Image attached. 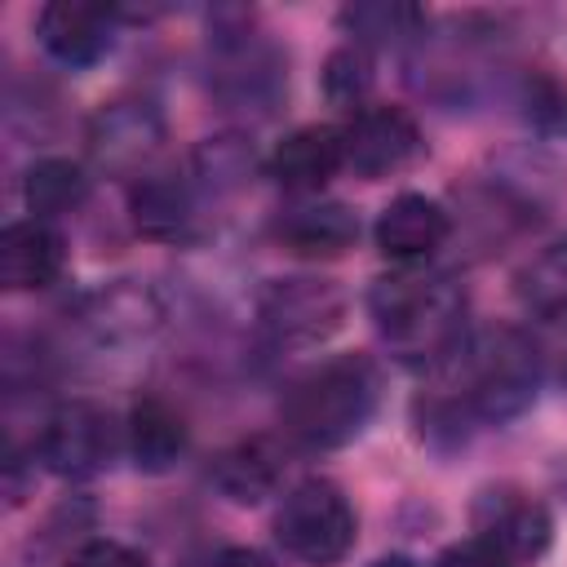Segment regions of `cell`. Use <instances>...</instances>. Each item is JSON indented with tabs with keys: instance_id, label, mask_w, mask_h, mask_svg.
<instances>
[{
	"instance_id": "2",
	"label": "cell",
	"mask_w": 567,
	"mask_h": 567,
	"mask_svg": "<svg viewBox=\"0 0 567 567\" xmlns=\"http://www.w3.org/2000/svg\"><path fill=\"white\" fill-rule=\"evenodd\" d=\"M434 377V390L447 394L474 430L505 425L536 403L545 381V354L523 328H470L461 350Z\"/></svg>"
},
{
	"instance_id": "23",
	"label": "cell",
	"mask_w": 567,
	"mask_h": 567,
	"mask_svg": "<svg viewBox=\"0 0 567 567\" xmlns=\"http://www.w3.org/2000/svg\"><path fill=\"white\" fill-rule=\"evenodd\" d=\"M518 301L549 328H567V235L518 270Z\"/></svg>"
},
{
	"instance_id": "17",
	"label": "cell",
	"mask_w": 567,
	"mask_h": 567,
	"mask_svg": "<svg viewBox=\"0 0 567 567\" xmlns=\"http://www.w3.org/2000/svg\"><path fill=\"white\" fill-rule=\"evenodd\" d=\"M284 474H288V443L270 434L235 439L208 465V483L235 505H261L266 496L279 492Z\"/></svg>"
},
{
	"instance_id": "11",
	"label": "cell",
	"mask_w": 567,
	"mask_h": 567,
	"mask_svg": "<svg viewBox=\"0 0 567 567\" xmlns=\"http://www.w3.org/2000/svg\"><path fill=\"white\" fill-rule=\"evenodd\" d=\"M124 13L120 4H93V0H53L35 13V35H40V49L66 66V71H84V66H97L111 44H115V31H120Z\"/></svg>"
},
{
	"instance_id": "6",
	"label": "cell",
	"mask_w": 567,
	"mask_h": 567,
	"mask_svg": "<svg viewBox=\"0 0 567 567\" xmlns=\"http://www.w3.org/2000/svg\"><path fill=\"white\" fill-rule=\"evenodd\" d=\"M120 452H124V421L93 399L58 403L35 434V456L58 478H93L111 470Z\"/></svg>"
},
{
	"instance_id": "18",
	"label": "cell",
	"mask_w": 567,
	"mask_h": 567,
	"mask_svg": "<svg viewBox=\"0 0 567 567\" xmlns=\"http://www.w3.org/2000/svg\"><path fill=\"white\" fill-rule=\"evenodd\" d=\"M66 270V239L53 221H9L0 230V284L4 292H40Z\"/></svg>"
},
{
	"instance_id": "26",
	"label": "cell",
	"mask_w": 567,
	"mask_h": 567,
	"mask_svg": "<svg viewBox=\"0 0 567 567\" xmlns=\"http://www.w3.org/2000/svg\"><path fill=\"white\" fill-rule=\"evenodd\" d=\"M434 567H514L492 540H483V536H465V540H456V545H447L439 558H434Z\"/></svg>"
},
{
	"instance_id": "10",
	"label": "cell",
	"mask_w": 567,
	"mask_h": 567,
	"mask_svg": "<svg viewBox=\"0 0 567 567\" xmlns=\"http://www.w3.org/2000/svg\"><path fill=\"white\" fill-rule=\"evenodd\" d=\"M71 319L93 346H137L164 323V301L142 279H111L89 288Z\"/></svg>"
},
{
	"instance_id": "9",
	"label": "cell",
	"mask_w": 567,
	"mask_h": 567,
	"mask_svg": "<svg viewBox=\"0 0 567 567\" xmlns=\"http://www.w3.org/2000/svg\"><path fill=\"white\" fill-rule=\"evenodd\" d=\"M341 151H346V173L377 182L390 173H403L421 159L425 142L416 120L403 106H385V102H368L359 111H350L341 124Z\"/></svg>"
},
{
	"instance_id": "3",
	"label": "cell",
	"mask_w": 567,
	"mask_h": 567,
	"mask_svg": "<svg viewBox=\"0 0 567 567\" xmlns=\"http://www.w3.org/2000/svg\"><path fill=\"white\" fill-rule=\"evenodd\" d=\"M381 403V372L372 354L346 350L297 372L279 399V425L297 452H337L354 443Z\"/></svg>"
},
{
	"instance_id": "13",
	"label": "cell",
	"mask_w": 567,
	"mask_h": 567,
	"mask_svg": "<svg viewBox=\"0 0 567 567\" xmlns=\"http://www.w3.org/2000/svg\"><path fill=\"white\" fill-rule=\"evenodd\" d=\"M372 239H377L381 257H390L394 266H425L452 239V213H447V204H439L421 190H403L377 213Z\"/></svg>"
},
{
	"instance_id": "28",
	"label": "cell",
	"mask_w": 567,
	"mask_h": 567,
	"mask_svg": "<svg viewBox=\"0 0 567 567\" xmlns=\"http://www.w3.org/2000/svg\"><path fill=\"white\" fill-rule=\"evenodd\" d=\"M182 567H275V563L252 545H217V549H204V554L186 558Z\"/></svg>"
},
{
	"instance_id": "20",
	"label": "cell",
	"mask_w": 567,
	"mask_h": 567,
	"mask_svg": "<svg viewBox=\"0 0 567 567\" xmlns=\"http://www.w3.org/2000/svg\"><path fill=\"white\" fill-rule=\"evenodd\" d=\"M337 22L346 31V44H359L368 53L421 44L430 31V13L412 0H354L337 13Z\"/></svg>"
},
{
	"instance_id": "29",
	"label": "cell",
	"mask_w": 567,
	"mask_h": 567,
	"mask_svg": "<svg viewBox=\"0 0 567 567\" xmlns=\"http://www.w3.org/2000/svg\"><path fill=\"white\" fill-rule=\"evenodd\" d=\"M368 567H421L416 558H408V554H385V558H372Z\"/></svg>"
},
{
	"instance_id": "15",
	"label": "cell",
	"mask_w": 567,
	"mask_h": 567,
	"mask_svg": "<svg viewBox=\"0 0 567 567\" xmlns=\"http://www.w3.org/2000/svg\"><path fill=\"white\" fill-rule=\"evenodd\" d=\"M346 168L341 128L337 124H301L292 128L266 159V177L288 195H319L337 173Z\"/></svg>"
},
{
	"instance_id": "8",
	"label": "cell",
	"mask_w": 567,
	"mask_h": 567,
	"mask_svg": "<svg viewBox=\"0 0 567 567\" xmlns=\"http://www.w3.org/2000/svg\"><path fill=\"white\" fill-rule=\"evenodd\" d=\"M168 124L155 97L146 93H120L111 102H102L89 124H84V146L97 173L111 177H146L155 155L164 151Z\"/></svg>"
},
{
	"instance_id": "14",
	"label": "cell",
	"mask_w": 567,
	"mask_h": 567,
	"mask_svg": "<svg viewBox=\"0 0 567 567\" xmlns=\"http://www.w3.org/2000/svg\"><path fill=\"white\" fill-rule=\"evenodd\" d=\"M199 199L190 173H146L128 186V221L142 239L190 244L199 235Z\"/></svg>"
},
{
	"instance_id": "24",
	"label": "cell",
	"mask_w": 567,
	"mask_h": 567,
	"mask_svg": "<svg viewBox=\"0 0 567 567\" xmlns=\"http://www.w3.org/2000/svg\"><path fill=\"white\" fill-rule=\"evenodd\" d=\"M319 84H323V97L332 106H341L346 115L368 106V93H372V53L359 49V44H341L328 53L323 71H319Z\"/></svg>"
},
{
	"instance_id": "25",
	"label": "cell",
	"mask_w": 567,
	"mask_h": 567,
	"mask_svg": "<svg viewBox=\"0 0 567 567\" xmlns=\"http://www.w3.org/2000/svg\"><path fill=\"white\" fill-rule=\"evenodd\" d=\"M518 102H523V115L540 133H563L567 128V89L549 71H523Z\"/></svg>"
},
{
	"instance_id": "12",
	"label": "cell",
	"mask_w": 567,
	"mask_h": 567,
	"mask_svg": "<svg viewBox=\"0 0 567 567\" xmlns=\"http://www.w3.org/2000/svg\"><path fill=\"white\" fill-rule=\"evenodd\" d=\"M474 532L483 540H492L514 567H527L536 558H545L549 540H554V518L545 509V501H536L523 487H487L474 501Z\"/></svg>"
},
{
	"instance_id": "19",
	"label": "cell",
	"mask_w": 567,
	"mask_h": 567,
	"mask_svg": "<svg viewBox=\"0 0 567 567\" xmlns=\"http://www.w3.org/2000/svg\"><path fill=\"white\" fill-rule=\"evenodd\" d=\"M190 447L186 416L164 394H142L124 416V452L142 474H168Z\"/></svg>"
},
{
	"instance_id": "7",
	"label": "cell",
	"mask_w": 567,
	"mask_h": 567,
	"mask_svg": "<svg viewBox=\"0 0 567 567\" xmlns=\"http://www.w3.org/2000/svg\"><path fill=\"white\" fill-rule=\"evenodd\" d=\"M346 323V292L323 275H288L270 279L257 292V328L279 350L323 346Z\"/></svg>"
},
{
	"instance_id": "5",
	"label": "cell",
	"mask_w": 567,
	"mask_h": 567,
	"mask_svg": "<svg viewBox=\"0 0 567 567\" xmlns=\"http://www.w3.org/2000/svg\"><path fill=\"white\" fill-rule=\"evenodd\" d=\"M359 514L332 478H301L275 509V540L310 567H332L354 549Z\"/></svg>"
},
{
	"instance_id": "22",
	"label": "cell",
	"mask_w": 567,
	"mask_h": 567,
	"mask_svg": "<svg viewBox=\"0 0 567 567\" xmlns=\"http://www.w3.org/2000/svg\"><path fill=\"white\" fill-rule=\"evenodd\" d=\"M89 190H93V182H89L84 164L62 159V155L35 159L22 177V199H27V213L35 221H53V217H66V213L84 208Z\"/></svg>"
},
{
	"instance_id": "21",
	"label": "cell",
	"mask_w": 567,
	"mask_h": 567,
	"mask_svg": "<svg viewBox=\"0 0 567 567\" xmlns=\"http://www.w3.org/2000/svg\"><path fill=\"white\" fill-rule=\"evenodd\" d=\"M252 168H257V151L244 133H213L204 142H195L190 159H186V173L195 182L199 195H235L252 182Z\"/></svg>"
},
{
	"instance_id": "16",
	"label": "cell",
	"mask_w": 567,
	"mask_h": 567,
	"mask_svg": "<svg viewBox=\"0 0 567 567\" xmlns=\"http://www.w3.org/2000/svg\"><path fill=\"white\" fill-rule=\"evenodd\" d=\"M270 235L284 252H292L301 261H332L354 248L359 213L341 199H301L275 217Z\"/></svg>"
},
{
	"instance_id": "1",
	"label": "cell",
	"mask_w": 567,
	"mask_h": 567,
	"mask_svg": "<svg viewBox=\"0 0 567 567\" xmlns=\"http://www.w3.org/2000/svg\"><path fill=\"white\" fill-rule=\"evenodd\" d=\"M465 288L434 266H394L368 288V315L385 350L421 372H439L465 341Z\"/></svg>"
},
{
	"instance_id": "27",
	"label": "cell",
	"mask_w": 567,
	"mask_h": 567,
	"mask_svg": "<svg viewBox=\"0 0 567 567\" xmlns=\"http://www.w3.org/2000/svg\"><path fill=\"white\" fill-rule=\"evenodd\" d=\"M71 567H146V558L133 554V549L120 545V540H89V545L75 549Z\"/></svg>"
},
{
	"instance_id": "4",
	"label": "cell",
	"mask_w": 567,
	"mask_h": 567,
	"mask_svg": "<svg viewBox=\"0 0 567 567\" xmlns=\"http://www.w3.org/2000/svg\"><path fill=\"white\" fill-rule=\"evenodd\" d=\"M208 93L230 115L270 120L288 97V53L248 13H226L208 35Z\"/></svg>"
}]
</instances>
